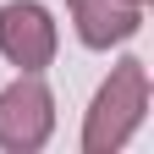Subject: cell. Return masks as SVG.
I'll return each instance as SVG.
<instances>
[{"mask_svg":"<svg viewBox=\"0 0 154 154\" xmlns=\"http://www.w3.org/2000/svg\"><path fill=\"white\" fill-rule=\"evenodd\" d=\"M55 138V94L44 72H17L0 88V149L6 154H38Z\"/></svg>","mask_w":154,"mask_h":154,"instance_id":"cell-2","label":"cell"},{"mask_svg":"<svg viewBox=\"0 0 154 154\" xmlns=\"http://www.w3.org/2000/svg\"><path fill=\"white\" fill-rule=\"evenodd\" d=\"M149 121V61L143 55H121L110 66V77L94 88V99L83 110V154H121L138 127Z\"/></svg>","mask_w":154,"mask_h":154,"instance_id":"cell-1","label":"cell"},{"mask_svg":"<svg viewBox=\"0 0 154 154\" xmlns=\"http://www.w3.org/2000/svg\"><path fill=\"white\" fill-rule=\"evenodd\" d=\"M66 17L83 50H121L143 33V6L127 0H66Z\"/></svg>","mask_w":154,"mask_h":154,"instance_id":"cell-4","label":"cell"},{"mask_svg":"<svg viewBox=\"0 0 154 154\" xmlns=\"http://www.w3.org/2000/svg\"><path fill=\"white\" fill-rule=\"evenodd\" d=\"M127 6H143V11H149V6H154V0H127Z\"/></svg>","mask_w":154,"mask_h":154,"instance_id":"cell-5","label":"cell"},{"mask_svg":"<svg viewBox=\"0 0 154 154\" xmlns=\"http://www.w3.org/2000/svg\"><path fill=\"white\" fill-rule=\"evenodd\" d=\"M0 55L17 72H50L61 55V28L44 0H6L0 6Z\"/></svg>","mask_w":154,"mask_h":154,"instance_id":"cell-3","label":"cell"}]
</instances>
